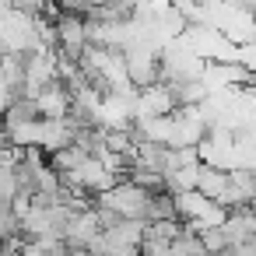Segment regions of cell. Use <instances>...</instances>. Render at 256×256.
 <instances>
[{"label":"cell","instance_id":"6da1fadb","mask_svg":"<svg viewBox=\"0 0 256 256\" xmlns=\"http://www.w3.org/2000/svg\"><path fill=\"white\" fill-rule=\"evenodd\" d=\"M95 204H106V207H112L116 214H123L126 221H144L148 224V207H151V193L148 190H140V186H134L130 179H123V182H116L109 193H98V196H92Z\"/></svg>","mask_w":256,"mask_h":256},{"label":"cell","instance_id":"7a4b0ae2","mask_svg":"<svg viewBox=\"0 0 256 256\" xmlns=\"http://www.w3.org/2000/svg\"><path fill=\"white\" fill-rule=\"evenodd\" d=\"M53 32H56V56L64 60H81L88 50V25L78 14H53Z\"/></svg>","mask_w":256,"mask_h":256},{"label":"cell","instance_id":"3957f363","mask_svg":"<svg viewBox=\"0 0 256 256\" xmlns=\"http://www.w3.org/2000/svg\"><path fill=\"white\" fill-rule=\"evenodd\" d=\"M56 67H60V56L53 50L25 53V88H28V98H36L50 84H56Z\"/></svg>","mask_w":256,"mask_h":256},{"label":"cell","instance_id":"277c9868","mask_svg":"<svg viewBox=\"0 0 256 256\" xmlns=\"http://www.w3.org/2000/svg\"><path fill=\"white\" fill-rule=\"evenodd\" d=\"M204 81L210 84V92H214V84L221 92H235V88H249L252 84V74L238 60H210L204 67Z\"/></svg>","mask_w":256,"mask_h":256},{"label":"cell","instance_id":"5b68a950","mask_svg":"<svg viewBox=\"0 0 256 256\" xmlns=\"http://www.w3.org/2000/svg\"><path fill=\"white\" fill-rule=\"evenodd\" d=\"M228 186H232V172L228 168H221V165H204L200 162V172H196V193H204L207 200H221L224 193H228Z\"/></svg>","mask_w":256,"mask_h":256},{"label":"cell","instance_id":"8992f818","mask_svg":"<svg viewBox=\"0 0 256 256\" xmlns=\"http://www.w3.org/2000/svg\"><path fill=\"white\" fill-rule=\"evenodd\" d=\"M28 123H42L39 116V106L36 98H11L8 109H4V120H0V130H18V126H28Z\"/></svg>","mask_w":256,"mask_h":256},{"label":"cell","instance_id":"52a82bcc","mask_svg":"<svg viewBox=\"0 0 256 256\" xmlns=\"http://www.w3.org/2000/svg\"><path fill=\"white\" fill-rule=\"evenodd\" d=\"M165 88L172 92V98H176L179 109H200V106L214 95L204 78H196V81H179V84H165Z\"/></svg>","mask_w":256,"mask_h":256},{"label":"cell","instance_id":"ba28073f","mask_svg":"<svg viewBox=\"0 0 256 256\" xmlns=\"http://www.w3.org/2000/svg\"><path fill=\"white\" fill-rule=\"evenodd\" d=\"M36 106H39V116L42 120H67V109H70V95L56 84H50L46 92L36 95Z\"/></svg>","mask_w":256,"mask_h":256},{"label":"cell","instance_id":"9c48e42d","mask_svg":"<svg viewBox=\"0 0 256 256\" xmlns=\"http://www.w3.org/2000/svg\"><path fill=\"white\" fill-rule=\"evenodd\" d=\"M168 151H172L168 144H158V140H140V144H137V168H148V172L165 176Z\"/></svg>","mask_w":256,"mask_h":256},{"label":"cell","instance_id":"30bf717a","mask_svg":"<svg viewBox=\"0 0 256 256\" xmlns=\"http://www.w3.org/2000/svg\"><path fill=\"white\" fill-rule=\"evenodd\" d=\"M172 256H207V249H204L200 235H196L190 224H182V235L172 242Z\"/></svg>","mask_w":256,"mask_h":256},{"label":"cell","instance_id":"8fae6325","mask_svg":"<svg viewBox=\"0 0 256 256\" xmlns=\"http://www.w3.org/2000/svg\"><path fill=\"white\" fill-rule=\"evenodd\" d=\"M200 242H204L207 256H228V252H232V242H228V235H224V224H221V228H204V232H200Z\"/></svg>","mask_w":256,"mask_h":256},{"label":"cell","instance_id":"7c38bea8","mask_svg":"<svg viewBox=\"0 0 256 256\" xmlns=\"http://www.w3.org/2000/svg\"><path fill=\"white\" fill-rule=\"evenodd\" d=\"M53 8L60 14H78V18H88L92 14V0H53Z\"/></svg>","mask_w":256,"mask_h":256},{"label":"cell","instance_id":"4fadbf2b","mask_svg":"<svg viewBox=\"0 0 256 256\" xmlns=\"http://www.w3.org/2000/svg\"><path fill=\"white\" fill-rule=\"evenodd\" d=\"M84 252H88V256H116V246L109 242V235H106V232H98V235L84 246Z\"/></svg>","mask_w":256,"mask_h":256},{"label":"cell","instance_id":"5bb4252c","mask_svg":"<svg viewBox=\"0 0 256 256\" xmlns=\"http://www.w3.org/2000/svg\"><path fill=\"white\" fill-rule=\"evenodd\" d=\"M238 64L256 78V42H246V46H238Z\"/></svg>","mask_w":256,"mask_h":256},{"label":"cell","instance_id":"9a60e30c","mask_svg":"<svg viewBox=\"0 0 256 256\" xmlns=\"http://www.w3.org/2000/svg\"><path fill=\"white\" fill-rule=\"evenodd\" d=\"M232 256H256V235L249 232L238 246H232Z\"/></svg>","mask_w":256,"mask_h":256},{"label":"cell","instance_id":"2e32d148","mask_svg":"<svg viewBox=\"0 0 256 256\" xmlns=\"http://www.w3.org/2000/svg\"><path fill=\"white\" fill-rule=\"evenodd\" d=\"M0 256H22V238H4L0 242Z\"/></svg>","mask_w":256,"mask_h":256},{"label":"cell","instance_id":"e0dca14e","mask_svg":"<svg viewBox=\"0 0 256 256\" xmlns=\"http://www.w3.org/2000/svg\"><path fill=\"white\" fill-rule=\"evenodd\" d=\"M116 256H140V246H126V249H120Z\"/></svg>","mask_w":256,"mask_h":256},{"label":"cell","instance_id":"ac0fdd59","mask_svg":"<svg viewBox=\"0 0 256 256\" xmlns=\"http://www.w3.org/2000/svg\"><path fill=\"white\" fill-rule=\"evenodd\" d=\"M249 168H252V179H256V162H252V165H249Z\"/></svg>","mask_w":256,"mask_h":256}]
</instances>
